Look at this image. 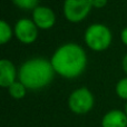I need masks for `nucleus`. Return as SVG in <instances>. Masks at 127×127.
Masks as SVG:
<instances>
[{"label":"nucleus","mask_w":127,"mask_h":127,"mask_svg":"<svg viewBox=\"0 0 127 127\" xmlns=\"http://www.w3.org/2000/svg\"><path fill=\"white\" fill-rule=\"evenodd\" d=\"M124 112H125V114H126V116H127V101H126V104H125V110H124Z\"/></svg>","instance_id":"obj_17"},{"label":"nucleus","mask_w":127,"mask_h":127,"mask_svg":"<svg viewBox=\"0 0 127 127\" xmlns=\"http://www.w3.org/2000/svg\"><path fill=\"white\" fill-rule=\"evenodd\" d=\"M19 80L28 89L38 90L48 86L55 76L51 62L45 58H32L21 65L19 69Z\"/></svg>","instance_id":"obj_2"},{"label":"nucleus","mask_w":127,"mask_h":127,"mask_svg":"<svg viewBox=\"0 0 127 127\" xmlns=\"http://www.w3.org/2000/svg\"><path fill=\"white\" fill-rule=\"evenodd\" d=\"M122 66H123V70L125 71V74L127 75V55H125V57L123 58V62H122Z\"/></svg>","instance_id":"obj_16"},{"label":"nucleus","mask_w":127,"mask_h":127,"mask_svg":"<svg viewBox=\"0 0 127 127\" xmlns=\"http://www.w3.org/2000/svg\"><path fill=\"white\" fill-rule=\"evenodd\" d=\"M17 70L10 60L1 59L0 60V86L8 88L16 81Z\"/></svg>","instance_id":"obj_8"},{"label":"nucleus","mask_w":127,"mask_h":127,"mask_svg":"<svg viewBox=\"0 0 127 127\" xmlns=\"http://www.w3.org/2000/svg\"><path fill=\"white\" fill-rule=\"evenodd\" d=\"M12 37V30L9 24H7L4 20L0 21V44L4 45L9 41Z\"/></svg>","instance_id":"obj_11"},{"label":"nucleus","mask_w":127,"mask_h":127,"mask_svg":"<svg viewBox=\"0 0 127 127\" xmlns=\"http://www.w3.org/2000/svg\"><path fill=\"white\" fill-rule=\"evenodd\" d=\"M93 2V7L95 8H104L107 4L108 0H92Z\"/></svg>","instance_id":"obj_14"},{"label":"nucleus","mask_w":127,"mask_h":127,"mask_svg":"<svg viewBox=\"0 0 127 127\" xmlns=\"http://www.w3.org/2000/svg\"><path fill=\"white\" fill-rule=\"evenodd\" d=\"M85 42L92 50H106L112 44V31L103 24L90 25L85 31Z\"/></svg>","instance_id":"obj_3"},{"label":"nucleus","mask_w":127,"mask_h":127,"mask_svg":"<svg viewBox=\"0 0 127 127\" xmlns=\"http://www.w3.org/2000/svg\"><path fill=\"white\" fill-rule=\"evenodd\" d=\"M50 62L56 74L65 78H76L86 69L87 55L79 45L69 42L54 53Z\"/></svg>","instance_id":"obj_1"},{"label":"nucleus","mask_w":127,"mask_h":127,"mask_svg":"<svg viewBox=\"0 0 127 127\" xmlns=\"http://www.w3.org/2000/svg\"><path fill=\"white\" fill-rule=\"evenodd\" d=\"M116 94L119 98L127 100V77L122 78L116 85Z\"/></svg>","instance_id":"obj_13"},{"label":"nucleus","mask_w":127,"mask_h":127,"mask_svg":"<svg viewBox=\"0 0 127 127\" xmlns=\"http://www.w3.org/2000/svg\"><path fill=\"white\" fill-rule=\"evenodd\" d=\"M32 20L39 29L48 30L53 28L55 25L56 16L50 8L45 6H38L32 10Z\"/></svg>","instance_id":"obj_7"},{"label":"nucleus","mask_w":127,"mask_h":127,"mask_svg":"<svg viewBox=\"0 0 127 127\" xmlns=\"http://www.w3.org/2000/svg\"><path fill=\"white\" fill-rule=\"evenodd\" d=\"M38 27L33 22V20L22 18L15 25V36L22 44H32L38 37Z\"/></svg>","instance_id":"obj_6"},{"label":"nucleus","mask_w":127,"mask_h":127,"mask_svg":"<svg viewBox=\"0 0 127 127\" xmlns=\"http://www.w3.org/2000/svg\"><path fill=\"white\" fill-rule=\"evenodd\" d=\"M94 96L86 87L75 89L68 98V107L75 114H86L93 109Z\"/></svg>","instance_id":"obj_4"},{"label":"nucleus","mask_w":127,"mask_h":127,"mask_svg":"<svg viewBox=\"0 0 127 127\" xmlns=\"http://www.w3.org/2000/svg\"><path fill=\"white\" fill-rule=\"evenodd\" d=\"M101 127H127V116L125 112L114 109L104 115Z\"/></svg>","instance_id":"obj_9"},{"label":"nucleus","mask_w":127,"mask_h":127,"mask_svg":"<svg viewBox=\"0 0 127 127\" xmlns=\"http://www.w3.org/2000/svg\"><path fill=\"white\" fill-rule=\"evenodd\" d=\"M8 89H9V94H10V96L12 97V98L21 99L26 96V93H27V89H28V88H27L20 80L19 81L16 80L12 85L9 86Z\"/></svg>","instance_id":"obj_10"},{"label":"nucleus","mask_w":127,"mask_h":127,"mask_svg":"<svg viewBox=\"0 0 127 127\" xmlns=\"http://www.w3.org/2000/svg\"><path fill=\"white\" fill-rule=\"evenodd\" d=\"M121 39H122V41H123V44L127 46V27H125V28L122 30V32H121Z\"/></svg>","instance_id":"obj_15"},{"label":"nucleus","mask_w":127,"mask_h":127,"mask_svg":"<svg viewBox=\"0 0 127 127\" xmlns=\"http://www.w3.org/2000/svg\"><path fill=\"white\" fill-rule=\"evenodd\" d=\"M93 8L92 0H65L64 15L70 22H80L89 15Z\"/></svg>","instance_id":"obj_5"},{"label":"nucleus","mask_w":127,"mask_h":127,"mask_svg":"<svg viewBox=\"0 0 127 127\" xmlns=\"http://www.w3.org/2000/svg\"><path fill=\"white\" fill-rule=\"evenodd\" d=\"M13 4L24 10H33L38 7L39 0H12Z\"/></svg>","instance_id":"obj_12"}]
</instances>
